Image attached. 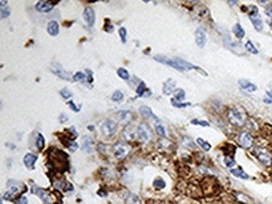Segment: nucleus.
Masks as SVG:
<instances>
[{
	"label": "nucleus",
	"mask_w": 272,
	"mask_h": 204,
	"mask_svg": "<svg viewBox=\"0 0 272 204\" xmlns=\"http://www.w3.org/2000/svg\"><path fill=\"white\" fill-rule=\"evenodd\" d=\"M228 120L236 126H241L246 122V114L245 111L240 108H232L228 111Z\"/></svg>",
	"instance_id": "1"
},
{
	"label": "nucleus",
	"mask_w": 272,
	"mask_h": 204,
	"mask_svg": "<svg viewBox=\"0 0 272 204\" xmlns=\"http://www.w3.org/2000/svg\"><path fill=\"white\" fill-rule=\"evenodd\" d=\"M100 129H102V133H103L104 137L112 138L113 135H115V133H117V123L113 122L112 119H107V120H104L102 123Z\"/></svg>",
	"instance_id": "2"
},
{
	"label": "nucleus",
	"mask_w": 272,
	"mask_h": 204,
	"mask_svg": "<svg viewBox=\"0 0 272 204\" xmlns=\"http://www.w3.org/2000/svg\"><path fill=\"white\" fill-rule=\"evenodd\" d=\"M137 133H138V138L142 140L143 143H147L152 139V133H151V129L149 126L145 124V123H142L141 125L137 128Z\"/></svg>",
	"instance_id": "3"
},
{
	"label": "nucleus",
	"mask_w": 272,
	"mask_h": 204,
	"mask_svg": "<svg viewBox=\"0 0 272 204\" xmlns=\"http://www.w3.org/2000/svg\"><path fill=\"white\" fill-rule=\"evenodd\" d=\"M256 157H257V159H259L263 165H266V167L271 165V163H272L271 154H270L266 149H262V148H257V149H256Z\"/></svg>",
	"instance_id": "4"
},
{
	"label": "nucleus",
	"mask_w": 272,
	"mask_h": 204,
	"mask_svg": "<svg viewBox=\"0 0 272 204\" xmlns=\"http://www.w3.org/2000/svg\"><path fill=\"white\" fill-rule=\"evenodd\" d=\"M194 39H196V44L198 48H203L207 43V33L203 28H198L196 30V35H194Z\"/></svg>",
	"instance_id": "5"
},
{
	"label": "nucleus",
	"mask_w": 272,
	"mask_h": 204,
	"mask_svg": "<svg viewBox=\"0 0 272 204\" xmlns=\"http://www.w3.org/2000/svg\"><path fill=\"white\" fill-rule=\"evenodd\" d=\"M154 60H157V61H159V63H163V64H167V65H169V67H172V68H174V69H177V70H181V72H183V69L181 68L176 61H174V59L172 58H167L166 55H156L154 57Z\"/></svg>",
	"instance_id": "6"
},
{
	"label": "nucleus",
	"mask_w": 272,
	"mask_h": 204,
	"mask_svg": "<svg viewBox=\"0 0 272 204\" xmlns=\"http://www.w3.org/2000/svg\"><path fill=\"white\" fill-rule=\"evenodd\" d=\"M55 5H57L55 1H46V0H41V1L37 3L35 9L38 11H41V13H48V11H50Z\"/></svg>",
	"instance_id": "7"
},
{
	"label": "nucleus",
	"mask_w": 272,
	"mask_h": 204,
	"mask_svg": "<svg viewBox=\"0 0 272 204\" xmlns=\"http://www.w3.org/2000/svg\"><path fill=\"white\" fill-rule=\"evenodd\" d=\"M238 140H240V144L243 148H250L253 144V138L248 132H242L238 137Z\"/></svg>",
	"instance_id": "8"
},
{
	"label": "nucleus",
	"mask_w": 272,
	"mask_h": 204,
	"mask_svg": "<svg viewBox=\"0 0 272 204\" xmlns=\"http://www.w3.org/2000/svg\"><path fill=\"white\" fill-rule=\"evenodd\" d=\"M83 16H84V20L87 22V24L89 26H93L94 25V22H95V14H94V10L92 8H85L84 9V13H83Z\"/></svg>",
	"instance_id": "9"
},
{
	"label": "nucleus",
	"mask_w": 272,
	"mask_h": 204,
	"mask_svg": "<svg viewBox=\"0 0 272 204\" xmlns=\"http://www.w3.org/2000/svg\"><path fill=\"white\" fill-rule=\"evenodd\" d=\"M52 70H53V73H55V74L59 76V78L64 79V80H72V78L68 75V73L59 64H53L52 65Z\"/></svg>",
	"instance_id": "10"
},
{
	"label": "nucleus",
	"mask_w": 272,
	"mask_h": 204,
	"mask_svg": "<svg viewBox=\"0 0 272 204\" xmlns=\"http://www.w3.org/2000/svg\"><path fill=\"white\" fill-rule=\"evenodd\" d=\"M113 150H114V154H115V157L117 158H123L124 155H127V153H128V146L127 145H124L122 143H118L113 146Z\"/></svg>",
	"instance_id": "11"
},
{
	"label": "nucleus",
	"mask_w": 272,
	"mask_h": 204,
	"mask_svg": "<svg viewBox=\"0 0 272 204\" xmlns=\"http://www.w3.org/2000/svg\"><path fill=\"white\" fill-rule=\"evenodd\" d=\"M174 90H176V81H174L173 79H168L164 83V85H163V94L164 95H169V94L173 93Z\"/></svg>",
	"instance_id": "12"
},
{
	"label": "nucleus",
	"mask_w": 272,
	"mask_h": 204,
	"mask_svg": "<svg viewBox=\"0 0 272 204\" xmlns=\"http://www.w3.org/2000/svg\"><path fill=\"white\" fill-rule=\"evenodd\" d=\"M46 30H48V33H49V35H52V37H57V35L59 34V24L55 22V20H52V22L48 23Z\"/></svg>",
	"instance_id": "13"
},
{
	"label": "nucleus",
	"mask_w": 272,
	"mask_h": 204,
	"mask_svg": "<svg viewBox=\"0 0 272 204\" xmlns=\"http://www.w3.org/2000/svg\"><path fill=\"white\" fill-rule=\"evenodd\" d=\"M117 119L122 123H128L130 119H132V113L130 111H127V110H119L117 111Z\"/></svg>",
	"instance_id": "14"
},
{
	"label": "nucleus",
	"mask_w": 272,
	"mask_h": 204,
	"mask_svg": "<svg viewBox=\"0 0 272 204\" xmlns=\"http://www.w3.org/2000/svg\"><path fill=\"white\" fill-rule=\"evenodd\" d=\"M238 84H240L241 89L246 90V91H256V90H257V85H255L253 83H251V81H248V80L241 79V80L238 81Z\"/></svg>",
	"instance_id": "15"
},
{
	"label": "nucleus",
	"mask_w": 272,
	"mask_h": 204,
	"mask_svg": "<svg viewBox=\"0 0 272 204\" xmlns=\"http://www.w3.org/2000/svg\"><path fill=\"white\" fill-rule=\"evenodd\" d=\"M37 155L35 154H33V153H26L25 155H24V164H25V167H28V168H33V165H34V163H35L37 161Z\"/></svg>",
	"instance_id": "16"
},
{
	"label": "nucleus",
	"mask_w": 272,
	"mask_h": 204,
	"mask_svg": "<svg viewBox=\"0 0 272 204\" xmlns=\"http://www.w3.org/2000/svg\"><path fill=\"white\" fill-rule=\"evenodd\" d=\"M138 137V133H137V129L136 128H132L130 125L127 126V129L124 132V138L128 139V140H133Z\"/></svg>",
	"instance_id": "17"
},
{
	"label": "nucleus",
	"mask_w": 272,
	"mask_h": 204,
	"mask_svg": "<svg viewBox=\"0 0 272 204\" xmlns=\"http://www.w3.org/2000/svg\"><path fill=\"white\" fill-rule=\"evenodd\" d=\"M139 113H141L143 117H145V118H151V119H154V120H158V118L152 113V110H151V108H148V107H145V105H143V107H141L139 108Z\"/></svg>",
	"instance_id": "18"
},
{
	"label": "nucleus",
	"mask_w": 272,
	"mask_h": 204,
	"mask_svg": "<svg viewBox=\"0 0 272 204\" xmlns=\"http://www.w3.org/2000/svg\"><path fill=\"white\" fill-rule=\"evenodd\" d=\"M82 149L83 152H87V153H92V138L90 137H84L83 138V144H82Z\"/></svg>",
	"instance_id": "19"
},
{
	"label": "nucleus",
	"mask_w": 272,
	"mask_h": 204,
	"mask_svg": "<svg viewBox=\"0 0 272 204\" xmlns=\"http://www.w3.org/2000/svg\"><path fill=\"white\" fill-rule=\"evenodd\" d=\"M251 19V22H252L253 24V28L257 30V31H262L263 29V23H262V20L260 16H255V18H250Z\"/></svg>",
	"instance_id": "20"
},
{
	"label": "nucleus",
	"mask_w": 272,
	"mask_h": 204,
	"mask_svg": "<svg viewBox=\"0 0 272 204\" xmlns=\"http://www.w3.org/2000/svg\"><path fill=\"white\" fill-rule=\"evenodd\" d=\"M231 174L235 175V177H237V178H241V179H248L250 178L248 174L243 172L241 168H238V169H231Z\"/></svg>",
	"instance_id": "21"
},
{
	"label": "nucleus",
	"mask_w": 272,
	"mask_h": 204,
	"mask_svg": "<svg viewBox=\"0 0 272 204\" xmlns=\"http://www.w3.org/2000/svg\"><path fill=\"white\" fill-rule=\"evenodd\" d=\"M233 33H235V35L238 39H242L243 37H245V30H243V28L241 26V24H236L233 26Z\"/></svg>",
	"instance_id": "22"
},
{
	"label": "nucleus",
	"mask_w": 272,
	"mask_h": 204,
	"mask_svg": "<svg viewBox=\"0 0 272 204\" xmlns=\"http://www.w3.org/2000/svg\"><path fill=\"white\" fill-rule=\"evenodd\" d=\"M34 193H35L40 199H43L44 202H46L48 199V193L44 191V189H41V188H37V187H34Z\"/></svg>",
	"instance_id": "23"
},
{
	"label": "nucleus",
	"mask_w": 272,
	"mask_h": 204,
	"mask_svg": "<svg viewBox=\"0 0 272 204\" xmlns=\"http://www.w3.org/2000/svg\"><path fill=\"white\" fill-rule=\"evenodd\" d=\"M184 98H186V93H184L183 89H176V90H174V100L181 102V100H183Z\"/></svg>",
	"instance_id": "24"
},
{
	"label": "nucleus",
	"mask_w": 272,
	"mask_h": 204,
	"mask_svg": "<svg viewBox=\"0 0 272 204\" xmlns=\"http://www.w3.org/2000/svg\"><path fill=\"white\" fill-rule=\"evenodd\" d=\"M197 144H199L202 149L206 150V152H210V150H211V148H212L210 143L206 142V140H203L202 138H198V139H197Z\"/></svg>",
	"instance_id": "25"
},
{
	"label": "nucleus",
	"mask_w": 272,
	"mask_h": 204,
	"mask_svg": "<svg viewBox=\"0 0 272 204\" xmlns=\"http://www.w3.org/2000/svg\"><path fill=\"white\" fill-rule=\"evenodd\" d=\"M123 99H124V95H123L122 91H119V90H115L114 93H113V95H112V100H113V102L121 103Z\"/></svg>",
	"instance_id": "26"
},
{
	"label": "nucleus",
	"mask_w": 272,
	"mask_h": 204,
	"mask_svg": "<svg viewBox=\"0 0 272 204\" xmlns=\"http://www.w3.org/2000/svg\"><path fill=\"white\" fill-rule=\"evenodd\" d=\"M117 74L119 75V78L124 79V80H128L129 79V73H128V70H125L124 68H119L117 70Z\"/></svg>",
	"instance_id": "27"
},
{
	"label": "nucleus",
	"mask_w": 272,
	"mask_h": 204,
	"mask_svg": "<svg viewBox=\"0 0 272 204\" xmlns=\"http://www.w3.org/2000/svg\"><path fill=\"white\" fill-rule=\"evenodd\" d=\"M245 48L247 49L250 53H252V54H257V53H259L257 48H255V45L252 44V41H251V40H247V43L245 44Z\"/></svg>",
	"instance_id": "28"
},
{
	"label": "nucleus",
	"mask_w": 272,
	"mask_h": 204,
	"mask_svg": "<svg viewBox=\"0 0 272 204\" xmlns=\"http://www.w3.org/2000/svg\"><path fill=\"white\" fill-rule=\"evenodd\" d=\"M37 145H38V149H43L44 145H45L44 137L41 135V134H38L37 135Z\"/></svg>",
	"instance_id": "29"
},
{
	"label": "nucleus",
	"mask_w": 272,
	"mask_h": 204,
	"mask_svg": "<svg viewBox=\"0 0 272 204\" xmlns=\"http://www.w3.org/2000/svg\"><path fill=\"white\" fill-rule=\"evenodd\" d=\"M125 200H127L128 204H137V203H139V199L137 198V195H134V194H128L127 198H125Z\"/></svg>",
	"instance_id": "30"
},
{
	"label": "nucleus",
	"mask_w": 272,
	"mask_h": 204,
	"mask_svg": "<svg viewBox=\"0 0 272 204\" xmlns=\"http://www.w3.org/2000/svg\"><path fill=\"white\" fill-rule=\"evenodd\" d=\"M171 103H172L173 107H176V108H187V107H190V105H191V103H179V102L174 100V99H172Z\"/></svg>",
	"instance_id": "31"
},
{
	"label": "nucleus",
	"mask_w": 272,
	"mask_h": 204,
	"mask_svg": "<svg viewBox=\"0 0 272 204\" xmlns=\"http://www.w3.org/2000/svg\"><path fill=\"white\" fill-rule=\"evenodd\" d=\"M147 90V85H145L144 83H141L138 85V88H137V95L138 96H142L143 94H144V91Z\"/></svg>",
	"instance_id": "32"
},
{
	"label": "nucleus",
	"mask_w": 272,
	"mask_h": 204,
	"mask_svg": "<svg viewBox=\"0 0 272 204\" xmlns=\"http://www.w3.org/2000/svg\"><path fill=\"white\" fill-rule=\"evenodd\" d=\"M156 130H157V134L158 135H161L162 138L166 137V129H164V126L162 124H157L156 125Z\"/></svg>",
	"instance_id": "33"
},
{
	"label": "nucleus",
	"mask_w": 272,
	"mask_h": 204,
	"mask_svg": "<svg viewBox=\"0 0 272 204\" xmlns=\"http://www.w3.org/2000/svg\"><path fill=\"white\" fill-rule=\"evenodd\" d=\"M60 95L64 98V99H69V98H72L73 96V94H72V91L69 90V89H67V88H64V89H61L60 90Z\"/></svg>",
	"instance_id": "34"
},
{
	"label": "nucleus",
	"mask_w": 272,
	"mask_h": 204,
	"mask_svg": "<svg viewBox=\"0 0 272 204\" xmlns=\"http://www.w3.org/2000/svg\"><path fill=\"white\" fill-rule=\"evenodd\" d=\"M84 79H85V75L83 74L82 72H78V73H75L73 75V80H75V81H83Z\"/></svg>",
	"instance_id": "35"
},
{
	"label": "nucleus",
	"mask_w": 272,
	"mask_h": 204,
	"mask_svg": "<svg viewBox=\"0 0 272 204\" xmlns=\"http://www.w3.org/2000/svg\"><path fill=\"white\" fill-rule=\"evenodd\" d=\"M164 185H166V183H164V180H162L161 178H158V179L154 180V187H156L157 189H163Z\"/></svg>",
	"instance_id": "36"
},
{
	"label": "nucleus",
	"mask_w": 272,
	"mask_h": 204,
	"mask_svg": "<svg viewBox=\"0 0 272 204\" xmlns=\"http://www.w3.org/2000/svg\"><path fill=\"white\" fill-rule=\"evenodd\" d=\"M191 123H192V124L201 125V126H210V123H208V122H206V120H199V119H193Z\"/></svg>",
	"instance_id": "37"
},
{
	"label": "nucleus",
	"mask_w": 272,
	"mask_h": 204,
	"mask_svg": "<svg viewBox=\"0 0 272 204\" xmlns=\"http://www.w3.org/2000/svg\"><path fill=\"white\" fill-rule=\"evenodd\" d=\"M119 35H121V39H122V43H125L127 41V30L124 28H121L119 29Z\"/></svg>",
	"instance_id": "38"
},
{
	"label": "nucleus",
	"mask_w": 272,
	"mask_h": 204,
	"mask_svg": "<svg viewBox=\"0 0 272 204\" xmlns=\"http://www.w3.org/2000/svg\"><path fill=\"white\" fill-rule=\"evenodd\" d=\"M225 164H226V167H228V168H232L233 165H236V161H235L232 158L226 157V158H225Z\"/></svg>",
	"instance_id": "39"
},
{
	"label": "nucleus",
	"mask_w": 272,
	"mask_h": 204,
	"mask_svg": "<svg viewBox=\"0 0 272 204\" xmlns=\"http://www.w3.org/2000/svg\"><path fill=\"white\" fill-rule=\"evenodd\" d=\"M9 14H10V10H9V8H3L1 9V18L3 19H5V18H8L9 16Z\"/></svg>",
	"instance_id": "40"
},
{
	"label": "nucleus",
	"mask_w": 272,
	"mask_h": 204,
	"mask_svg": "<svg viewBox=\"0 0 272 204\" xmlns=\"http://www.w3.org/2000/svg\"><path fill=\"white\" fill-rule=\"evenodd\" d=\"M68 105H69V108H70L73 111H79V110H80V107H76V105H75L73 102H69Z\"/></svg>",
	"instance_id": "41"
},
{
	"label": "nucleus",
	"mask_w": 272,
	"mask_h": 204,
	"mask_svg": "<svg viewBox=\"0 0 272 204\" xmlns=\"http://www.w3.org/2000/svg\"><path fill=\"white\" fill-rule=\"evenodd\" d=\"M16 204H28V199H26V197L22 195L20 198L16 199Z\"/></svg>",
	"instance_id": "42"
},
{
	"label": "nucleus",
	"mask_w": 272,
	"mask_h": 204,
	"mask_svg": "<svg viewBox=\"0 0 272 204\" xmlns=\"http://www.w3.org/2000/svg\"><path fill=\"white\" fill-rule=\"evenodd\" d=\"M68 148H69V150L74 152V150L78 149V144H76V143H70V145H68Z\"/></svg>",
	"instance_id": "43"
},
{
	"label": "nucleus",
	"mask_w": 272,
	"mask_h": 204,
	"mask_svg": "<svg viewBox=\"0 0 272 204\" xmlns=\"http://www.w3.org/2000/svg\"><path fill=\"white\" fill-rule=\"evenodd\" d=\"M59 120H60V123H65V122L68 120V117H67L65 114H61V115L59 117Z\"/></svg>",
	"instance_id": "44"
},
{
	"label": "nucleus",
	"mask_w": 272,
	"mask_h": 204,
	"mask_svg": "<svg viewBox=\"0 0 272 204\" xmlns=\"http://www.w3.org/2000/svg\"><path fill=\"white\" fill-rule=\"evenodd\" d=\"M265 103H267V104H272V99H268V98H266V99H265Z\"/></svg>",
	"instance_id": "45"
},
{
	"label": "nucleus",
	"mask_w": 272,
	"mask_h": 204,
	"mask_svg": "<svg viewBox=\"0 0 272 204\" xmlns=\"http://www.w3.org/2000/svg\"><path fill=\"white\" fill-rule=\"evenodd\" d=\"M267 95L270 96V98H272V90H270V91H267Z\"/></svg>",
	"instance_id": "46"
},
{
	"label": "nucleus",
	"mask_w": 272,
	"mask_h": 204,
	"mask_svg": "<svg viewBox=\"0 0 272 204\" xmlns=\"http://www.w3.org/2000/svg\"><path fill=\"white\" fill-rule=\"evenodd\" d=\"M268 24H270V28H271V30H272V19H271L270 22H268Z\"/></svg>",
	"instance_id": "47"
}]
</instances>
